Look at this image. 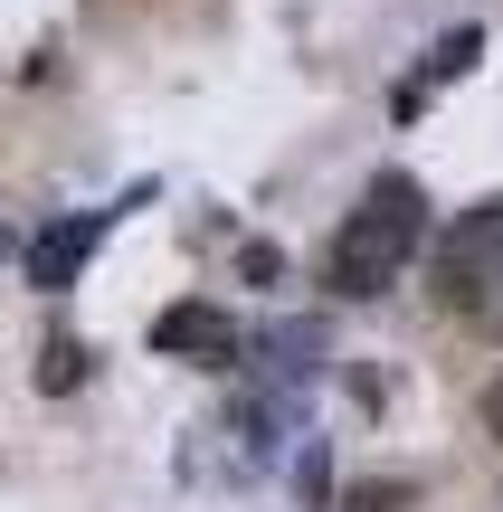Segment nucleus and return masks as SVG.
<instances>
[{"instance_id": "1", "label": "nucleus", "mask_w": 503, "mask_h": 512, "mask_svg": "<svg viewBox=\"0 0 503 512\" xmlns=\"http://www.w3.org/2000/svg\"><path fill=\"white\" fill-rule=\"evenodd\" d=\"M418 247H428V190H418L409 171H380V181L361 190L352 209H342L333 247H323V285H333V294H352V304H361V294L399 285Z\"/></svg>"}, {"instance_id": "2", "label": "nucleus", "mask_w": 503, "mask_h": 512, "mask_svg": "<svg viewBox=\"0 0 503 512\" xmlns=\"http://www.w3.org/2000/svg\"><path fill=\"white\" fill-rule=\"evenodd\" d=\"M152 351H171V361H238V323H228L219 304H171L162 323H152Z\"/></svg>"}, {"instance_id": "3", "label": "nucleus", "mask_w": 503, "mask_h": 512, "mask_svg": "<svg viewBox=\"0 0 503 512\" xmlns=\"http://www.w3.org/2000/svg\"><path fill=\"white\" fill-rule=\"evenodd\" d=\"M95 247H105V219H57V228H38V238H29V285L38 294H67L76 275H86Z\"/></svg>"}, {"instance_id": "4", "label": "nucleus", "mask_w": 503, "mask_h": 512, "mask_svg": "<svg viewBox=\"0 0 503 512\" xmlns=\"http://www.w3.org/2000/svg\"><path fill=\"white\" fill-rule=\"evenodd\" d=\"M475 57H485V29H447V38H437V48H428V67H418L409 86H399V114H418V105H428L437 86H447V76H466Z\"/></svg>"}, {"instance_id": "5", "label": "nucleus", "mask_w": 503, "mask_h": 512, "mask_svg": "<svg viewBox=\"0 0 503 512\" xmlns=\"http://www.w3.org/2000/svg\"><path fill=\"white\" fill-rule=\"evenodd\" d=\"M76 380H86V342H67V332H57L48 361H38V389H76Z\"/></svg>"}, {"instance_id": "6", "label": "nucleus", "mask_w": 503, "mask_h": 512, "mask_svg": "<svg viewBox=\"0 0 503 512\" xmlns=\"http://www.w3.org/2000/svg\"><path fill=\"white\" fill-rule=\"evenodd\" d=\"M342 512H409V484H361Z\"/></svg>"}, {"instance_id": "7", "label": "nucleus", "mask_w": 503, "mask_h": 512, "mask_svg": "<svg viewBox=\"0 0 503 512\" xmlns=\"http://www.w3.org/2000/svg\"><path fill=\"white\" fill-rule=\"evenodd\" d=\"M485 437H494V446H503V380H494V389H485Z\"/></svg>"}]
</instances>
